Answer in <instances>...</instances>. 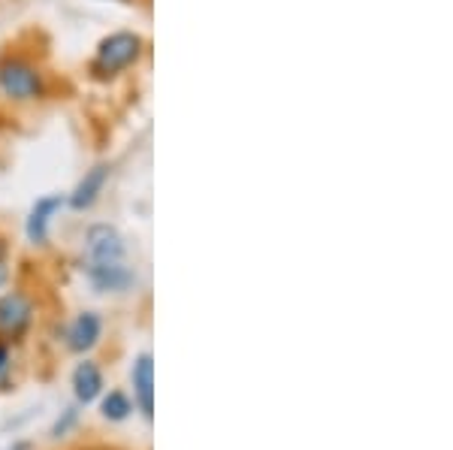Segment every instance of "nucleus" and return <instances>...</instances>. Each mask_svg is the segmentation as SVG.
I'll return each instance as SVG.
<instances>
[{
    "mask_svg": "<svg viewBox=\"0 0 453 450\" xmlns=\"http://www.w3.org/2000/svg\"><path fill=\"white\" fill-rule=\"evenodd\" d=\"M85 275L97 290L104 294H124L136 285V272L127 266V260L121 263H100V266H85Z\"/></svg>",
    "mask_w": 453,
    "mask_h": 450,
    "instance_id": "nucleus-5",
    "label": "nucleus"
},
{
    "mask_svg": "<svg viewBox=\"0 0 453 450\" xmlns=\"http://www.w3.org/2000/svg\"><path fill=\"white\" fill-rule=\"evenodd\" d=\"M106 179H109V166L106 164L91 166V170H88L85 176L79 179V185L73 187V194L67 197L70 209H76V212H85V209H91L94 202H97L100 194H104Z\"/></svg>",
    "mask_w": 453,
    "mask_h": 450,
    "instance_id": "nucleus-9",
    "label": "nucleus"
},
{
    "mask_svg": "<svg viewBox=\"0 0 453 450\" xmlns=\"http://www.w3.org/2000/svg\"><path fill=\"white\" fill-rule=\"evenodd\" d=\"M67 197L61 194H49V197H40L34 202L31 215H27V224H25V233H27V242L34 245H46L49 239V224H52L55 212H61Z\"/></svg>",
    "mask_w": 453,
    "mask_h": 450,
    "instance_id": "nucleus-7",
    "label": "nucleus"
},
{
    "mask_svg": "<svg viewBox=\"0 0 453 450\" xmlns=\"http://www.w3.org/2000/svg\"><path fill=\"white\" fill-rule=\"evenodd\" d=\"M10 450H31V445H27V441H16V445H12Z\"/></svg>",
    "mask_w": 453,
    "mask_h": 450,
    "instance_id": "nucleus-14",
    "label": "nucleus"
},
{
    "mask_svg": "<svg viewBox=\"0 0 453 450\" xmlns=\"http://www.w3.org/2000/svg\"><path fill=\"white\" fill-rule=\"evenodd\" d=\"M100 411H104L106 420H127L130 411H134V402H130L127 396L121 393V390H112L109 396H104V402H100Z\"/></svg>",
    "mask_w": 453,
    "mask_h": 450,
    "instance_id": "nucleus-11",
    "label": "nucleus"
},
{
    "mask_svg": "<svg viewBox=\"0 0 453 450\" xmlns=\"http://www.w3.org/2000/svg\"><path fill=\"white\" fill-rule=\"evenodd\" d=\"M73 393H76L82 405L97 402L100 393H104V372H100V366L94 360H85L76 366V372H73Z\"/></svg>",
    "mask_w": 453,
    "mask_h": 450,
    "instance_id": "nucleus-10",
    "label": "nucleus"
},
{
    "mask_svg": "<svg viewBox=\"0 0 453 450\" xmlns=\"http://www.w3.org/2000/svg\"><path fill=\"white\" fill-rule=\"evenodd\" d=\"M104 336V321L97 311H82L70 326H67V347L73 354H85Z\"/></svg>",
    "mask_w": 453,
    "mask_h": 450,
    "instance_id": "nucleus-8",
    "label": "nucleus"
},
{
    "mask_svg": "<svg viewBox=\"0 0 453 450\" xmlns=\"http://www.w3.org/2000/svg\"><path fill=\"white\" fill-rule=\"evenodd\" d=\"M73 420H76V411H67V417H64V420H58V426H55V435H61L64 430H67V426L73 423Z\"/></svg>",
    "mask_w": 453,
    "mask_h": 450,
    "instance_id": "nucleus-13",
    "label": "nucleus"
},
{
    "mask_svg": "<svg viewBox=\"0 0 453 450\" xmlns=\"http://www.w3.org/2000/svg\"><path fill=\"white\" fill-rule=\"evenodd\" d=\"M121 4H127V0H121Z\"/></svg>",
    "mask_w": 453,
    "mask_h": 450,
    "instance_id": "nucleus-16",
    "label": "nucleus"
},
{
    "mask_svg": "<svg viewBox=\"0 0 453 450\" xmlns=\"http://www.w3.org/2000/svg\"><path fill=\"white\" fill-rule=\"evenodd\" d=\"M85 266H100V263H121L127 257V245L124 236L112 224H94L85 233Z\"/></svg>",
    "mask_w": 453,
    "mask_h": 450,
    "instance_id": "nucleus-4",
    "label": "nucleus"
},
{
    "mask_svg": "<svg viewBox=\"0 0 453 450\" xmlns=\"http://www.w3.org/2000/svg\"><path fill=\"white\" fill-rule=\"evenodd\" d=\"M130 381H134L136 408L151 420L155 417V362H151V354H140V357H136Z\"/></svg>",
    "mask_w": 453,
    "mask_h": 450,
    "instance_id": "nucleus-6",
    "label": "nucleus"
},
{
    "mask_svg": "<svg viewBox=\"0 0 453 450\" xmlns=\"http://www.w3.org/2000/svg\"><path fill=\"white\" fill-rule=\"evenodd\" d=\"M0 91L10 100H36L46 94V85H42V72L34 67L25 57H6L0 64Z\"/></svg>",
    "mask_w": 453,
    "mask_h": 450,
    "instance_id": "nucleus-2",
    "label": "nucleus"
},
{
    "mask_svg": "<svg viewBox=\"0 0 453 450\" xmlns=\"http://www.w3.org/2000/svg\"><path fill=\"white\" fill-rule=\"evenodd\" d=\"M142 55V36L140 34H130V31H119V34H109L106 40H100L97 55L91 61L94 76L100 79H112L124 72L127 67H134Z\"/></svg>",
    "mask_w": 453,
    "mask_h": 450,
    "instance_id": "nucleus-1",
    "label": "nucleus"
},
{
    "mask_svg": "<svg viewBox=\"0 0 453 450\" xmlns=\"http://www.w3.org/2000/svg\"><path fill=\"white\" fill-rule=\"evenodd\" d=\"M10 372H12L10 342H0V387H6V381H10Z\"/></svg>",
    "mask_w": 453,
    "mask_h": 450,
    "instance_id": "nucleus-12",
    "label": "nucleus"
},
{
    "mask_svg": "<svg viewBox=\"0 0 453 450\" xmlns=\"http://www.w3.org/2000/svg\"><path fill=\"white\" fill-rule=\"evenodd\" d=\"M6 257V245H4V239H0V260Z\"/></svg>",
    "mask_w": 453,
    "mask_h": 450,
    "instance_id": "nucleus-15",
    "label": "nucleus"
},
{
    "mask_svg": "<svg viewBox=\"0 0 453 450\" xmlns=\"http://www.w3.org/2000/svg\"><path fill=\"white\" fill-rule=\"evenodd\" d=\"M34 324V300L21 290L0 296V342H16Z\"/></svg>",
    "mask_w": 453,
    "mask_h": 450,
    "instance_id": "nucleus-3",
    "label": "nucleus"
}]
</instances>
